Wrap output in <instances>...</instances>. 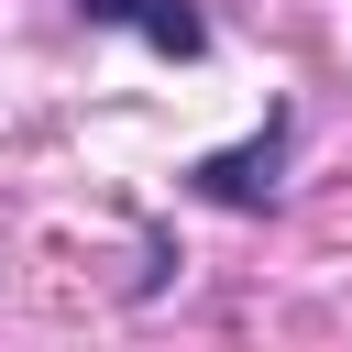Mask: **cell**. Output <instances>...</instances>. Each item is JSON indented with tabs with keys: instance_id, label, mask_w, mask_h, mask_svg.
Returning a JSON list of instances; mask_svg holds the SVG:
<instances>
[{
	"instance_id": "cell-1",
	"label": "cell",
	"mask_w": 352,
	"mask_h": 352,
	"mask_svg": "<svg viewBox=\"0 0 352 352\" xmlns=\"http://www.w3.org/2000/svg\"><path fill=\"white\" fill-rule=\"evenodd\" d=\"M77 11H88V22H121V33H143L154 55H198V44H209V22H198L187 0H77Z\"/></svg>"
},
{
	"instance_id": "cell-2",
	"label": "cell",
	"mask_w": 352,
	"mask_h": 352,
	"mask_svg": "<svg viewBox=\"0 0 352 352\" xmlns=\"http://www.w3.org/2000/svg\"><path fill=\"white\" fill-rule=\"evenodd\" d=\"M275 154H286V132L264 121V143H242V154H209V165H198V187H209V198H231V209H242V198H275Z\"/></svg>"
}]
</instances>
